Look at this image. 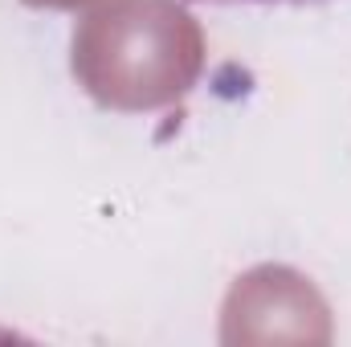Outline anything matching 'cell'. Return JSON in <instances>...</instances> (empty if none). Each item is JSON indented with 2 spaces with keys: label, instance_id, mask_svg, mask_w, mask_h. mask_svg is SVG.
<instances>
[{
  "label": "cell",
  "instance_id": "6da1fadb",
  "mask_svg": "<svg viewBox=\"0 0 351 347\" xmlns=\"http://www.w3.org/2000/svg\"><path fill=\"white\" fill-rule=\"evenodd\" d=\"M192 4H213V8H319L331 0H192Z\"/></svg>",
  "mask_w": 351,
  "mask_h": 347
}]
</instances>
